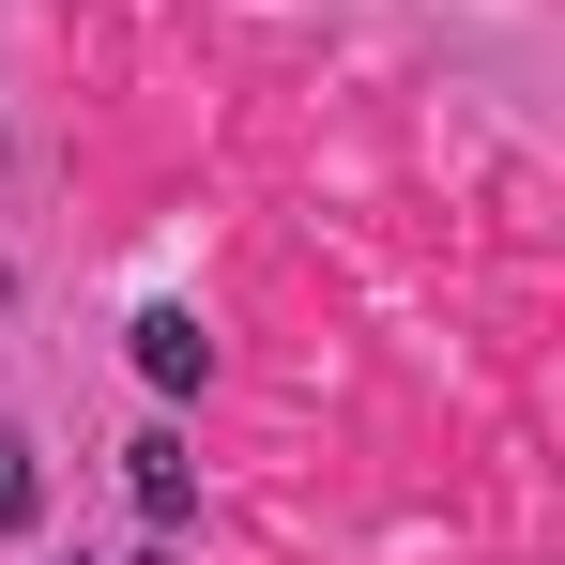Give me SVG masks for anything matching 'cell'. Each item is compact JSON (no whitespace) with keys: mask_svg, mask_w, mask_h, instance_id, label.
<instances>
[{"mask_svg":"<svg viewBox=\"0 0 565 565\" xmlns=\"http://www.w3.org/2000/svg\"><path fill=\"white\" fill-rule=\"evenodd\" d=\"M138 382H153V397H199V382H214V337H199V306H138Z\"/></svg>","mask_w":565,"mask_h":565,"instance_id":"obj_1","label":"cell"},{"mask_svg":"<svg viewBox=\"0 0 565 565\" xmlns=\"http://www.w3.org/2000/svg\"><path fill=\"white\" fill-rule=\"evenodd\" d=\"M122 473H138V520H153V535H184V520H199V459L169 444V428H138V444H122Z\"/></svg>","mask_w":565,"mask_h":565,"instance_id":"obj_2","label":"cell"},{"mask_svg":"<svg viewBox=\"0 0 565 565\" xmlns=\"http://www.w3.org/2000/svg\"><path fill=\"white\" fill-rule=\"evenodd\" d=\"M31 504H46V473H31V444L0 428V535H31Z\"/></svg>","mask_w":565,"mask_h":565,"instance_id":"obj_3","label":"cell"}]
</instances>
